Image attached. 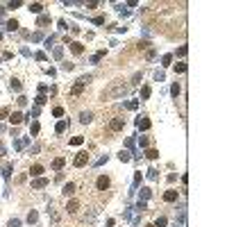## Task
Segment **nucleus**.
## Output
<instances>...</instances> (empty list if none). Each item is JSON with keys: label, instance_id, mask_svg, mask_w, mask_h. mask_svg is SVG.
<instances>
[{"label": "nucleus", "instance_id": "obj_28", "mask_svg": "<svg viewBox=\"0 0 227 227\" xmlns=\"http://www.w3.org/2000/svg\"><path fill=\"white\" fill-rule=\"evenodd\" d=\"M141 98H150V86H143V89H141Z\"/></svg>", "mask_w": 227, "mask_h": 227}, {"label": "nucleus", "instance_id": "obj_19", "mask_svg": "<svg viewBox=\"0 0 227 227\" xmlns=\"http://www.w3.org/2000/svg\"><path fill=\"white\" fill-rule=\"evenodd\" d=\"M145 157H148V159H157V157H159V150H148Z\"/></svg>", "mask_w": 227, "mask_h": 227}, {"label": "nucleus", "instance_id": "obj_6", "mask_svg": "<svg viewBox=\"0 0 227 227\" xmlns=\"http://www.w3.org/2000/svg\"><path fill=\"white\" fill-rule=\"evenodd\" d=\"M23 118H25L23 114L14 111V114H11V116H9V123H11V125H18V123H23Z\"/></svg>", "mask_w": 227, "mask_h": 227}, {"label": "nucleus", "instance_id": "obj_17", "mask_svg": "<svg viewBox=\"0 0 227 227\" xmlns=\"http://www.w3.org/2000/svg\"><path fill=\"white\" fill-rule=\"evenodd\" d=\"M66 127H68V123H66V120H59V123H57V134L66 132Z\"/></svg>", "mask_w": 227, "mask_h": 227}, {"label": "nucleus", "instance_id": "obj_11", "mask_svg": "<svg viewBox=\"0 0 227 227\" xmlns=\"http://www.w3.org/2000/svg\"><path fill=\"white\" fill-rule=\"evenodd\" d=\"M71 50L75 52V55H82V52H84V46H82V43H77V41H73L71 43Z\"/></svg>", "mask_w": 227, "mask_h": 227}, {"label": "nucleus", "instance_id": "obj_36", "mask_svg": "<svg viewBox=\"0 0 227 227\" xmlns=\"http://www.w3.org/2000/svg\"><path fill=\"white\" fill-rule=\"evenodd\" d=\"M18 5H21V2H18V0H14V2H9V5H7V7H9V9H16V7H18Z\"/></svg>", "mask_w": 227, "mask_h": 227}, {"label": "nucleus", "instance_id": "obj_1", "mask_svg": "<svg viewBox=\"0 0 227 227\" xmlns=\"http://www.w3.org/2000/svg\"><path fill=\"white\" fill-rule=\"evenodd\" d=\"M123 93H125V84L123 82H116L109 91L102 93V98H118V95H123Z\"/></svg>", "mask_w": 227, "mask_h": 227}, {"label": "nucleus", "instance_id": "obj_38", "mask_svg": "<svg viewBox=\"0 0 227 227\" xmlns=\"http://www.w3.org/2000/svg\"><path fill=\"white\" fill-rule=\"evenodd\" d=\"M2 155H5V148H2V145H0V157H2Z\"/></svg>", "mask_w": 227, "mask_h": 227}, {"label": "nucleus", "instance_id": "obj_30", "mask_svg": "<svg viewBox=\"0 0 227 227\" xmlns=\"http://www.w3.org/2000/svg\"><path fill=\"white\" fill-rule=\"evenodd\" d=\"M52 114L59 118V116H64V109H62V107H55V109H52Z\"/></svg>", "mask_w": 227, "mask_h": 227}, {"label": "nucleus", "instance_id": "obj_16", "mask_svg": "<svg viewBox=\"0 0 227 227\" xmlns=\"http://www.w3.org/2000/svg\"><path fill=\"white\" fill-rule=\"evenodd\" d=\"M48 216H50V220H52V222H57V220H59V213H57L55 209H52V207H48Z\"/></svg>", "mask_w": 227, "mask_h": 227}, {"label": "nucleus", "instance_id": "obj_29", "mask_svg": "<svg viewBox=\"0 0 227 227\" xmlns=\"http://www.w3.org/2000/svg\"><path fill=\"white\" fill-rule=\"evenodd\" d=\"M186 71V64H175V73H184Z\"/></svg>", "mask_w": 227, "mask_h": 227}, {"label": "nucleus", "instance_id": "obj_24", "mask_svg": "<svg viewBox=\"0 0 227 227\" xmlns=\"http://www.w3.org/2000/svg\"><path fill=\"white\" fill-rule=\"evenodd\" d=\"M16 27H18V23H16V21H7V30H9V32H14Z\"/></svg>", "mask_w": 227, "mask_h": 227}, {"label": "nucleus", "instance_id": "obj_8", "mask_svg": "<svg viewBox=\"0 0 227 227\" xmlns=\"http://www.w3.org/2000/svg\"><path fill=\"white\" fill-rule=\"evenodd\" d=\"M77 209H80V202H77V200H71V202L66 204V211H68V213H77Z\"/></svg>", "mask_w": 227, "mask_h": 227}, {"label": "nucleus", "instance_id": "obj_27", "mask_svg": "<svg viewBox=\"0 0 227 227\" xmlns=\"http://www.w3.org/2000/svg\"><path fill=\"white\" fill-rule=\"evenodd\" d=\"M30 134H39V123H32L30 125Z\"/></svg>", "mask_w": 227, "mask_h": 227}, {"label": "nucleus", "instance_id": "obj_34", "mask_svg": "<svg viewBox=\"0 0 227 227\" xmlns=\"http://www.w3.org/2000/svg\"><path fill=\"white\" fill-rule=\"evenodd\" d=\"M18 104H21V107H25V104H27V98H25V95H21V98H18Z\"/></svg>", "mask_w": 227, "mask_h": 227}, {"label": "nucleus", "instance_id": "obj_23", "mask_svg": "<svg viewBox=\"0 0 227 227\" xmlns=\"http://www.w3.org/2000/svg\"><path fill=\"white\" fill-rule=\"evenodd\" d=\"M82 136H73V139H71V145H82Z\"/></svg>", "mask_w": 227, "mask_h": 227}, {"label": "nucleus", "instance_id": "obj_25", "mask_svg": "<svg viewBox=\"0 0 227 227\" xmlns=\"http://www.w3.org/2000/svg\"><path fill=\"white\" fill-rule=\"evenodd\" d=\"M102 57H104V52H95V55L91 57V62L95 64V62H100V59H102Z\"/></svg>", "mask_w": 227, "mask_h": 227}, {"label": "nucleus", "instance_id": "obj_15", "mask_svg": "<svg viewBox=\"0 0 227 227\" xmlns=\"http://www.w3.org/2000/svg\"><path fill=\"white\" fill-rule=\"evenodd\" d=\"M73 193H75V184H73V182H68V184L66 186H64V195H73Z\"/></svg>", "mask_w": 227, "mask_h": 227}, {"label": "nucleus", "instance_id": "obj_10", "mask_svg": "<svg viewBox=\"0 0 227 227\" xmlns=\"http://www.w3.org/2000/svg\"><path fill=\"white\" fill-rule=\"evenodd\" d=\"M136 125H139V129H150V120L145 118V116H141V118L136 120Z\"/></svg>", "mask_w": 227, "mask_h": 227}, {"label": "nucleus", "instance_id": "obj_5", "mask_svg": "<svg viewBox=\"0 0 227 227\" xmlns=\"http://www.w3.org/2000/svg\"><path fill=\"white\" fill-rule=\"evenodd\" d=\"M95 186H98L100 191H104V189H109V177H98V182H95Z\"/></svg>", "mask_w": 227, "mask_h": 227}, {"label": "nucleus", "instance_id": "obj_13", "mask_svg": "<svg viewBox=\"0 0 227 227\" xmlns=\"http://www.w3.org/2000/svg\"><path fill=\"white\" fill-rule=\"evenodd\" d=\"M164 200L166 202H175L177 200V191H166L164 193Z\"/></svg>", "mask_w": 227, "mask_h": 227}, {"label": "nucleus", "instance_id": "obj_35", "mask_svg": "<svg viewBox=\"0 0 227 227\" xmlns=\"http://www.w3.org/2000/svg\"><path fill=\"white\" fill-rule=\"evenodd\" d=\"M164 225H166V218H164V216H161V218H159V220H157V225H155V227H164Z\"/></svg>", "mask_w": 227, "mask_h": 227}, {"label": "nucleus", "instance_id": "obj_4", "mask_svg": "<svg viewBox=\"0 0 227 227\" xmlns=\"http://www.w3.org/2000/svg\"><path fill=\"white\" fill-rule=\"evenodd\" d=\"M125 127V120L123 118H114L111 123H109V129H114V132H118V129Z\"/></svg>", "mask_w": 227, "mask_h": 227}, {"label": "nucleus", "instance_id": "obj_20", "mask_svg": "<svg viewBox=\"0 0 227 227\" xmlns=\"http://www.w3.org/2000/svg\"><path fill=\"white\" fill-rule=\"evenodd\" d=\"M43 25H50V16H41L39 18V27H43Z\"/></svg>", "mask_w": 227, "mask_h": 227}, {"label": "nucleus", "instance_id": "obj_12", "mask_svg": "<svg viewBox=\"0 0 227 227\" xmlns=\"http://www.w3.org/2000/svg\"><path fill=\"white\" fill-rule=\"evenodd\" d=\"M80 120H82L84 125L91 123V120H93V114H91V111H82V114H80Z\"/></svg>", "mask_w": 227, "mask_h": 227}, {"label": "nucleus", "instance_id": "obj_7", "mask_svg": "<svg viewBox=\"0 0 227 227\" xmlns=\"http://www.w3.org/2000/svg\"><path fill=\"white\" fill-rule=\"evenodd\" d=\"M46 186H48V180H46V177H39V180L32 182V189H46Z\"/></svg>", "mask_w": 227, "mask_h": 227}, {"label": "nucleus", "instance_id": "obj_21", "mask_svg": "<svg viewBox=\"0 0 227 227\" xmlns=\"http://www.w3.org/2000/svg\"><path fill=\"white\" fill-rule=\"evenodd\" d=\"M30 9L34 11V14H39V11L43 9V5H39V2H32V5H30Z\"/></svg>", "mask_w": 227, "mask_h": 227}, {"label": "nucleus", "instance_id": "obj_33", "mask_svg": "<svg viewBox=\"0 0 227 227\" xmlns=\"http://www.w3.org/2000/svg\"><path fill=\"white\" fill-rule=\"evenodd\" d=\"M36 104H39V107H41V104H46V95H39V98H36Z\"/></svg>", "mask_w": 227, "mask_h": 227}, {"label": "nucleus", "instance_id": "obj_9", "mask_svg": "<svg viewBox=\"0 0 227 227\" xmlns=\"http://www.w3.org/2000/svg\"><path fill=\"white\" fill-rule=\"evenodd\" d=\"M30 173H32V177H39V175H43V166L41 164H34L30 168Z\"/></svg>", "mask_w": 227, "mask_h": 227}, {"label": "nucleus", "instance_id": "obj_2", "mask_svg": "<svg viewBox=\"0 0 227 227\" xmlns=\"http://www.w3.org/2000/svg\"><path fill=\"white\" fill-rule=\"evenodd\" d=\"M89 82H91V77H89V75H86V77H80L77 82H75V86H73V95H80V93L86 89Z\"/></svg>", "mask_w": 227, "mask_h": 227}, {"label": "nucleus", "instance_id": "obj_18", "mask_svg": "<svg viewBox=\"0 0 227 227\" xmlns=\"http://www.w3.org/2000/svg\"><path fill=\"white\" fill-rule=\"evenodd\" d=\"M36 220H39V213H36V211H30V213H27V222H30V225H32V222H36Z\"/></svg>", "mask_w": 227, "mask_h": 227}, {"label": "nucleus", "instance_id": "obj_3", "mask_svg": "<svg viewBox=\"0 0 227 227\" xmlns=\"http://www.w3.org/2000/svg\"><path fill=\"white\" fill-rule=\"evenodd\" d=\"M73 164L77 166V168H82V166H86V164H89V155H86V152H80V155L75 157V161H73Z\"/></svg>", "mask_w": 227, "mask_h": 227}, {"label": "nucleus", "instance_id": "obj_14", "mask_svg": "<svg viewBox=\"0 0 227 227\" xmlns=\"http://www.w3.org/2000/svg\"><path fill=\"white\" fill-rule=\"evenodd\" d=\"M64 164H66V159H64V157H57V159L52 161V168L59 170V168H64Z\"/></svg>", "mask_w": 227, "mask_h": 227}, {"label": "nucleus", "instance_id": "obj_31", "mask_svg": "<svg viewBox=\"0 0 227 227\" xmlns=\"http://www.w3.org/2000/svg\"><path fill=\"white\" fill-rule=\"evenodd\" d=\"M118 159H120V161H129V152H120Z\"/></svg>", "mask_w": 227, "mask_h": 227}, {"label": "nucleus", "instance_id": "obj_22", "mask_svg": "<svg viewBox=\"0 0 227 227\" xmlns=\"http://www.w3.org/2000/svg\"><path fill=\"white\" fill-rule=\"evenodd\" d=\"M11 89H14V91H21V80H11Z\"/></svg>", "mask_w": 227, "mask_h": 227}, {"label": "nucleus", "instance_id": "obj_26", "mask_svg": "<svg viewBox=\"0 0 227 227\" xmlns=\"http://www.w3.org/2000/svg\"><path fill=\"white\" fill-rule=\"evenodd\" d=\"M170 93L177 98V95H180V84H173V86H170Z\"/></svg>", "mask_w": 227, "mask_h": 227}, {"label": "nucleus", "instance_id": "obj_39", "mask_svg": "<svg viewBox=\"0 0 227 227\" xmlns=\"http://www.w3.org/2000/svg\"><path fill=\"white\" fill-rule=\"evenodd\" d=\"M145 227H155V225H145Z\"/></svg>", "mask_w": 227, "mask_h": 227}, {"label": "nucleus", "instance_id": "obj_37", "mask_svg": "<svg viewBox=\"0 0 227 227\" xmlns=\"http://www.w3.org/2000/svg\"><path fill=\"white\" fill-rule=\"evenodd\" d=\"M177 55H180V57H184V55H186V46H182L180 50H177Z\"/></svg>", "mask_w": 227, "mask_h": 227}, {"label": "nucleus", "instance_id": "obj_32", "mask_svg": "<svg viewBox=\"0 0 227 227\" xmlns=\"http://www.w3.org/2000/svg\"><path fill=\"white\" fill-rule=\"evenodd\" d=\"M9 227H21V220H18V218H14V220H9Z\"/></svg>", "mask_w": 227, "mask_h": 227}]
</instances>
